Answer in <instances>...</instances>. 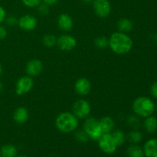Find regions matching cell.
I'll list each match as a JSON object with an SVG mask.
<instances>
[{"mask_svg":"<svg viewBox=\"0 0 157 157\" xmlns=\"http://www.w3.org/2000/svg\"><path fill=\"white\" fill-rule=\"evenodd\" d=\"M133 42L126 33L113 32L109 38V47L117 55H126L131 51Z\"/></svg>","mask_w":157,"mask_h":157,"instance_id":"6da1fadb","label":"cell"},{"mask_svg":"<svg viewBox=\"0 0 157 157\" xmlns=\"http://www.w3.org/2000/svg\"><path fill=\"white\" fill-rule=\"evenodd\" d=\"M55 126L62 133H71L78 128V118L73 113L63 112L56 117Z\"/></svg>","mask_w":157,"mask_h":157,"instance_id":"7a4b0ae2","label":"cell"},{"mask_svg":"<svg viewBox=\"0 0 157 157\" xmlns=\"http://www.w3.org/2000/svg\"><path fill=\"white\" fill-rule=\"evenodd\" d=\"M133 110L136 115L143 117L151 116L155 110L154 103L150 98L141 96L133 103Z\"/></svg>","mask_w":157,"mask_h":157,"instance_id":"3957f363","label":"cell"},{"mask_svg":"<svg viewBox=\"0 0 157 157\" xmlns=\"http://www.w3.org/2000/svg\"><path fill=\"white\" fill-rule=\"evenodd\" d=\"M84 130L89 138L93 140H98L104 134L99 121L94 117H87L84 123Z\"/></svg>","mask_w":157,"mask_h":157,"instance_id":"277c9868","label":"cell"},{"mask_svg":"<svg viewBox=\"0 0 157 157\" xmlns=\"http://www.w3.org/2000/svg\"><path fill=\"white\" fill-rule=\"evenodd\" d=\"M73 113L79 119H84L88 117L91 111L90 103L84 99H80L74 104Z\"/></svg>","mask_w":157,"mask_h":157,"instance_id":"5b68a950","label":"cell"},{"mask_svg":"<svg viewBox=\"0 0 157 157\" xmlns=\"http://www.w3.org/2000/svg\"><path fill=\"white\" fill-rule=\"evenodd\" d=\"M93 9L97 16L106 18L111 12V5L109 0H93Z\"/></svg>","mask_w":157,"mask_h":157,"instance_id":"8992f818","label":"cell"},{"mask_svg":"<svg viewBox=\"0 0 157 157\" xmlns=\"http://www.w3.org/2000/svg\"><path fill=\"white\" fill-rule=\"evenodd\" d=\"M98 144L99 147L104 153L107 154H112L117 150V146L115 144L113 137H112L111 133H104L98 140Z\"/></svg>","mask_w":157,"mask_h":157,"instance_id":"52a82bcc","label":"cell"},{"mask_svg":"<svg viewBox=\"0 0 157 157\" xmlns=\"http://www.w3.org/2000/svg\"><path fill=\"white\" fill-rule=\"evenodd\" d=\"M34 86V81L30 76H23L18 78L15 84V93L18 96L28 94L32 90Z\"/></svg>","mask_w":157,"mask_h":157,"instance_id":"ba28073f","label":"cell"},{"mask_svg":"<svg viewBox=\"0 0 157 157\" xmlns=\"http://www.w3.org/2000/svg\"><path fill=\"white\" fill-rule=\"evenodd\" d=\"M57 45L61 51L69 52L76 47L77 41L73 36L70 35H62L57 38Z\"/></svg>","mask_w":157,"mask_h":157,"instance_id":"9c48e42d","label":"cell"},{"mask_svg":"<svg viewBox=\"0 0 157 157\" xmlns=\"http://www.w3.org/2000/svg\"><path fill=\"white\" fill-rule=\"evenodd\" d=\"M37 24H38L37 18L30 14L22 15L20 17L18 21V27L25 32H31V31L35 30Z\"/></svg>","mask_w":157,"mask_h":157,"instance_id":"30bf717a","label":"cell"},{"mask_svg":"<svg viewBox=\"0 0 157 157\" xmlns=\"http://www.w3.org/2000/svg\"><path fill=\"white\" fill-rule=\"evenodd\" d=\"M91 90V83L87 78H81L77 80L75 84V90L78 94L87 95Z\"/></svg>","mask_w":157,"mask_h":157,"instance_id":"8fae6325","label":"cell"},{"mask_svg":"<svg viewBox=\"0 0 157 157\" xmlns=\"http://www.w3.org/2000/svg\"><path fill=\"white\" fill-rule=\"evenodd\" d=\"M25 71L29 76H38L43 71V63L38 59L31 60L26 64Z\"/></svg>","mask_w":157,"mask_h":157,"instance_id":"7c38bea8","label":"cell"},{"mask_svg":"<svg viewBox=\"0 0 157 157\" xmlns=\"http://www.w3.org/2000/svg\"><path fill=\"white\" fill-rule=\"evenodd\" d=\"M58 26L61 31L69 32L72 29L74 25V21L71 16L68 14L62 13L58 18Z\"/></svg>","mask_w":157,"mask_h":157,"instance_id":"4fadbf2b","label":"cell"},{"mask_svg":"<svg viewBox=\"0 0 157 157\" xmlns=\"http://www.w3.org/2000/svg\"><path fill=\"white\" fill-rule=\"evenodd\" d=\"M29 113L27 109L24 107H19L15 109L13 113V120L16 124H24L28 121Z\"/></svg>","mask_w":157,"mask_h":157,"instance_id":"5bb4252c","label":"cell"},{"mask_svg":"<svg viewBox=\"0 0 157 157\" xmlns=\"http://www.w3.org/2000/svg\"><path fill=\"white\" fill-rule=\"evenodd\" d=\"M144 153L147 157H157V139H151L146 143Z\"/></svg>","mask_w":157,"mask_h":157,"instance_id":"9a60e30c","label":"cell"},{"mask_svg":"<svg viewBox=\"0 0 157 157\" xmlns=\"http://www.w3.org/2000/svg\"><path fill=\"white\" fill-rule=\"evenodd\" d=\"M103 133H110L114 128V121L110 117H104L99 121Z\"/></svg>","mask_w":157,"mask_h":157,"instance_id":"2e32d148","label":"cell"},{"mask_svg":"<svg viewBox=\"0 0 157 157\" xmlns=\"http://www.w3.org/2000/svg\"><path fill=\"white\" fill-rule=\"evenodd\" d=\"M133 27V22L128 18H121L117 22L118 32H123V33H127V32H131Z\"/></svg>","mask_w":157,"mask_h":157,"instance_id":"e0dca14e","label":"cell"},{"mask_svg":"<svg viewBox=\"0 0 157 157\" xmlns=\"http://www.w3.org/2000/svg\"><path fill=\"white\" fill-rule=\"evenodd\" d=\"M16 155V147L12 144L4 145L0 150V157H15Z\"/></svg>","mask_w":157,"mask_h":157,"instance_id":"ac0fdd59","label":"cell"},{"mask_svg":"<svg viewBox=\"0 0 157 157\" xmlns=\"http://www.w3.org/2000/svg\"><path fill=\"white\" fill-rule=\"evenodd\" d=\"M144 122V127L148 133H154L157 130V119L155 117L149 116Z\"/></svg>","mask_w":157,"mask_h":157,"instance_id":"d6986e66","label":"cell"},{"mask_svg":"<svg viewBox=\"0 0 157 157\" xmlns=\"http://www.w3.org/2000/svg\"><path fill=\"white\" fill-rule=\"evenodd\" d=\"M111 135L113 140H114L115 144H116V145L117 146V147L122 146L123 144L125 143L126 136L122 130H113V131L111 133Z\"/></svg>","mask_w":157,"mask_h":157,"instance_id":"ffe728a7","label":"cell"},{"mask_svg":"<svg viewBox=\"0 0 157 157\" xmlns=\"http://www.w3.org/2000/svg\"><path fill=\"white\" fill-rule=\"evenodd\" d=\"M127 154L129 157H144V150L136 145H132L127 149Z\"/></svg>","mask_w":157,"mask_h":157,"instance_id":"44dd1931","label":"cell"},{"mask_svg":"<svg viewBox=\"0 0 157 157\" xmlns=\"http://www.w3.org/2000/svg\"><path fill=\"white\" fill-rule=\"evenodd\" d=\"M94 44L98 49H106L109 47V39L105 36H98L94 40Z\"/></svg>","mask_w":157,"mask_h":157,"instance_id":"7402d4cb","label":"cell"},{"mask_svg":"<svg viewBox=\"0 0 157 157\" xmlns=\"http://www.w3.org/2000/svg\"><path fill=\"white\" fill-rule=\"evenodd\" d=\"M43 44L47 48H52L57 44V38L52 34H47L43 37Z\"/></svg>","mask_w":157,"mask_h":157,"instance_id":"603a6c76","label":"cell"},{"mask_svg":"<svg viewBox=\"0 0 157 157\" xmlns=\"http://www.w3.org/2000/svg\"><path fill=\"white\" fill-rule=\"evenodd\" d=\"M128 138L130 142L133 143V144H138V143L142 140L143 135L137 130H134L130 132V133H129Z\"/></svg>","mask_w":157,"mask_h":157,"instance_id":"cb8c5ba5","label":"cell"},{"mask_svg":"<svg viewBox=\"0 0 157 157\" xmlns=\"http://www.w3.org/2000/svg\"><path fill=\"white\" fill-rule=\"evenodd\" d=\"M127 123H128V124L132 128L135 129V130H137L140 127V122L139 118L136 116L129 117L128 120H127Z\"/></svg>","mask_w":157,"mask_h":157,"instance_id":"d4e9b609","label":"cell"},{"mask_svg":"<svg viewBox=\"0 0 157 157\" xmlns=\"http://www.w3.org/2000/svg\"><path fill=\"white\" fill-rule=\"evenodd\" d=\"M75 138L78 141L81 143H86L90 139L84 130H78L75 133Z\"/></svg>","mask_w":157,"mask_h":157,"instance_id":"484cf974","label":"cell"},{"mask_svg":"<svg viewBox=\"0 0 157 157\" xmlns=\"http://www.w3.org/2000/svg\"><path fill=\"white\" fill-rule=\"evenodd\" d=\"M21 2L28 8H37L41 3V0H21Z\"/></svg>","mask_w":157,"mask_h":157,"instance_id":"4316f807","label":"cell"},{"mask_svg":"<svg viewBox=\"0 0 157 157\" xmlns=\"http://www.w3.org/2000/svg\"><path fill=\"white\" fill-rule=\"evenodd\" d=\"M38 12L41 15H47L49 13V6L44 3H41L38 6Z\"/></svg>","mask_w":157,"mask_h":157,"instance_id":"83f0119b","label":"cell"},{"mask_svg":"<svg viewBox=\"0 0 157 157\" xmlns=\"http://www.w3.org/2000/svg\"><path fill=\"white\" fill-rule=\"evenodd\" d=\"M6 22L7 23V25L10 26H15L18 25V19L14 15H10V16L6 17V19H5Z\"/></svg>","mask_w":157,"mask_h":157,"instance_id":"f1b7e54d","label":"cell"},{"mask_svg":"<svg viewBox=\"0 0 157 157\" xmlns=\"http://www.w3.org/2000/svg\"><path fill=\"white\" fill-rule=\"evenodd\" d=\"M8 32L5 26L0 25V40H4L7 37Z\"/></svg>","mask_w":157,"mask_h":157,"instance_id":"f546056e","label":"cell"},{"mask_svg":"<svg viewBox=\"0 0 157 157\" xmlns=\"http://www.w3.org/2000/svg\"><path fill=\"white\" fill-rule=\"evenodd\" d=\"M6 18V12L4 8L2 6H0V25H2V23L3 21H5V19Z\"/></svg>","mask_w":157,"mask_h":157,"instance_id":"4dcf8cb0","label":"cell"},{"mask_svg":"<svg viewBox=\"0 0 157 157\" xmlns=\"http://www.w3.org/2000/svg\"><path fill=\"white\" fill-rule=\"evenodd\" d=\"M150 92H151L152 96L157 99V82L153 83L152 84L151 88H150Z\"/></svg>","mask_w":157,"mask_h":157,"instance_id":"1f68e13d","label":"cell"},{"mask_svg":"<svg viewBox=\"0 0 157 157\" xmlns=\"http://www.w3.org/2000/svg\"><path fill=\"white\" fill-rule=\"evenodd\" d=\"M42 1H43V3H44V4L48 5V6H54V5L57 4L59 0H42Z\"/></svg>","mask_w":157,"mask_h":157,"instance_id":"d6a6232c","label":"cell"},{"mask_svg":"<svg viewBox=\"0 0 157 157\" xmlns=\"http://www.w3.org/2000/svg\"><path fill=\"white\" fill-rule=\"evenodd\" d=\"M81 2H82L84 4L89 5V4H90V3L93 2V0H81Z\"/></svg>","mask_w":157,"mask_h":157,"instance_id":"836d02e7","label":"cell"},{"mask_svg":"<svg viewBox=\"0 0 157 157\" xmlns=\"http://www.w3.org/2000/svg\"><path fill=\"white\" fill-rule=\"evenodd\" d=\"M2 90H3V84H2V83L1 81H0V94L2 93Z\"/></svg>","mask_w":157,"mask_h":157,"instance_id":"e575fe53","label":"cell"},{"mask_svg":"<svg viewBox=\"0 0 157 157\" xmlns=\"http://www.w3.org/2000/svg\"><path fill=\"white\" fill-rule=\"evenodd\" d=\"M2 74V64L0 63V77H1Z\"/></svg>","mask_w":157,"mask_h":157,"instance_id":"d590c367","label":"cell"},{"mask_svg":"<svg viewBox=\"0 0 157 157\" xmlns=\"http://www.w3.org/2000/svg\"><path fill=\"white\" fill-rule=\"evenodd\" d=\"M17 157H26L25 156H17Z\"/></svg>","mask_w":157,"mask_h":157,"instance_id":"8d00e7d4","label":"cell"},{"mask_svg":"<svg viewBox=\"0 0 157 157\" xmlns=\"http://www.w3.org/2000/svg\"><path fill=\"white\" fill-rule=\"evenodd\" d=\"M156 42H157V34H156Z\"/></svg>","mask_w":157,"mask_h":157,"instance_id":"74e56055","label":"cell"}]
</instances>
